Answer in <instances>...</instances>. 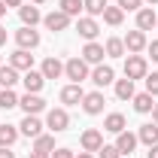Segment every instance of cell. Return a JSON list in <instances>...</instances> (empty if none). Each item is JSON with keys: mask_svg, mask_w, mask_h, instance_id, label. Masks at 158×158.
Instances as JSON below:
<instances>
[{"mask_svg": "<svg viewBox=\"0 0 158 158\" xmlns=\"http://www.w3.org/2000/svg\"><path fill=\"white\" fill-rule=\"evenodd\" d=\"M146 158H158V143H155V146H149V155H146Z\"/></svg>", "mask_w": 158, "mask_h": 158, "instance_id": "cell-40", "label": "cell"}, {"mask_svg": "<svg viewBox=\"0 0 158 158\" xmlns=\"http://www.w3.org/2000/svg\"><path fill=\"white\" fill-rule=\"evenodd\" d=\"M19 106L24 110V116H37V113L46 110V100L40 94H24V98H19Z\"/></svg>", "mask_w": 158, "mask_h": 158, "instance_id": "cell-12", "label": "cell"}, {"mask_svg": "<svg viewBox=\"0 0 158 158\" xmlns=\"http://www.w3.org/2000/svg\"><path fill=\"white\" fill-rule=\"evenodd\" d=\"M103 55H106V52H103V46L91 40V43H85V49H82V55H79V58L85 61V64H94V67H98V64H103Z\"/></svg>", "mask_w": 158, "mask_h": 158, "instance_id": "cell-7", "label": "cell"}, {"mask_svg": "<svg viewBox=\"0 0 158 158\" xmlns=\"http://www.w3.org/2000/svg\"><path fill=\"white\" fill-rule=\"evenodd\" d=\"M152 106H155V100L149 91H143V94H134V110L137 113H152Z\"/></svg>", "mask_w": 158, "mask_h": 158, "instance_id": "cell-27", "label": "cell"}, {"mask_svg": "<svg viewBox=\"0 0 158 158\" xmlns=\"http://www.w3.org/2000/svg\"><path fill=\"white\" fill-rule=\"evenodd\" d=\"M6 6H21V0H3Z\"/></svg>", "mask_w": 158, "mask_h": 158, "instance_id": "cell-44", "label": "cell"}, {"mask_svg": "<svg viewBox=\"0 0 158 158\" xmlns=\"http://www.w3.org/2000/svg\"><path fill=\"white\" fill-rule=\"evenodd\" d=\"M67 125H70V116H67V110H49V116H46V128L49 131H55V134H61V131H67Z\"/></svg>", "mask_w": 158, "mask_h": 158, "instance_id": "cell-3", "label": "cell"}, {"mask_svg": "<svg viewBox=\"0 0 158 158\" xmlns=\"http://www.w3.org/2000/svg\"><path fill=\"white\" fill-rule=\"evenodd\" d=\"M40 73H43L46 79H58L61 73H64V64H61L58 58H46V61H43V67H40Z\"/></svg>", "mask_w": 158, "mask_h": 158, "instance_id": "cell-21", "label": "cell"}, {"mask_svg": "<svg viewBox=\"0 0 158 158\" xmlns=\"http://www.w3.org/2000/svg\"><path fill=\"white\" fill-rule=\"evenodd\" d=\"M9 67H15L19 73L21 70L27 73V70H34V55H31L27 49H15V52L9 55Z\"/></svg>", "mask_w": 158, "mask_h": 158, "instance_id": "cell-6", "label": "cell"}, {"mask_svg": "<svg viewBox=\"0 0 158 158\" xmlns=\"http://www.w3.org/2000/svg\"><path fill=\"white\" fill-rule=\"evenodd\" d=\"M52 149H55V137L52 134H40L34 140V152H52Z\"/></svg>", "mask_w": 158, "mask_h": 158, "instance_id": "cell-30", "label": "cell"}, {"mask_svg": "<svg viewBox=\"0 0 158 158\" xmlns=\"http://www.w3.org/2000/svg\"><path fill=\"white\" fill-rule=\"evenodd\" d=\"M155 27H158V24H155Z\"/></svg>", "mask_w": 158, "mask_h": 158, "instance_id": "cell-48", "label": "cell"}, {"mask_svg": "<svg viewBox=\"0 0 158 158\" xmlns=\"http://www.w3.org/2000/svg\"><path fill=\"white\" fill-rule=\"evenodd\" d=\"M98 158H122V152L116 149V143H113V146H106V143H103V146L98 149Z\"/></svg>", "mask_w": 158, "mask_h": 158, "instance_id": "cell-33", "label": "cell"}, {"mask_svg": "<svg viewBox=\"0 0 158 158\" xmlns=\"http://www.w3.org/2000/svg\"><path fill=\"white\" fill-rule=\"evenodd\" d=\"M15 43H19V49H37L40 46V34L34 27H21V31H15Z\"/></svg>", "mask_w": 158, "mask_h": 158, "instance_id": "cell-14", "label": "cell"}, {"mask_svg": "<svg viewBox=\"0 0 158 158\" xmlns=\"http://www.w3.org/2000/svg\"><path fill=\"white\" fill-rule=\"evenodd\" d=\"M27 158H49V152H34V149H31V155Z\"/></svg>", "mask_w": 158, "mask_h": 158, "instance_id": "cell-39", "label": "cell"}, {"mask_svg": "<svg viewBox=\"0 0 158 158\" xmlns=\"http://www.w3.org/2000/svg\"><path fill=\"white\" fill-rule=\"evenodd\" d=\"M76 158H94V155H91V152H79Z\"/></svg>", "mask_w": 158, "mask_h": 158, "instance_id": "cell-45", "label": "cell"}, {"mask_svg": "<svg viewBox=\"0 0 158 158\" xmlns=\"http://www.w3.org/2000/svg\"><path fill=\"white\" fill-rule=\"evenodd\" d=\"M19 106V94L12 88H0V110H12Z\"/></svg>", "mask_w": 158, "mask_h": 158, "instance_id": "cell-29", "label": "cell"}, {"mask_svg": "<svg viewBox=\"0 0 158 158\" xmlns=\"http://www.w3.org/2000/svg\"><path fill=\"white\" fill-rule=\"evenodd\" d=\"M91 82H94L98 88H106L110 82H116V73H113V67H110V64H98V67L91 70Z\"/></svg>", "mask_w": 158, "mask_h": 158, "instance_id": "cell-10", "label": "cell"}, {"mask_svg": "<svg viewBox=\"0 0 158 158\" xmlns=\"http://www.w3.org/2000/svg\"><path fill=\"white\" fill-rule=\"evenodd\" d=\"M155 24H158L155 9H152V6H140V9H137V31H143V34H146V31H152Z\"/></svg>", "mask_w": 158, "mask_h": 158, "instance_id": "cell-11", "label": "cell"}, {"mask_svg": "<svg viewBox=\"0 0 158 158\" xmlns=\"http://www.w3.org/2000/svg\"><path fill=\"white\" fill-rule=\"evenodd\" d=\"M146 3H152V6H158V0H146Z\"/></svg>", "mask_w": 158, "mask_h": 158, "instance_id": "cell-46", "label": "cell"}, {"mask_svg": "<svg viewBox=\"0 0 158 158\" xmlns=\"http://www.w3.org/2000/svg\"><path fill=\"white\" fill-rule=\"evenodd\" d=\"M64 73H67L70 82H79V85H82V79L91 76V73H88V64H85L82 58H70L67 64H64Z\"/></svg>", "mask_w": 158, "mask_h": 158, "instance_id": "cell-2", "label": "cell"}, {"mask_svg": "<svg viewBox=\"0 0 158 158\" xmlns=\"http://www.w3.org/2000/svg\"><path fill=\"white\" fill-rule=\"evenodd\" d=\"M137 140L146 143V146H155V143H158V125H155V122H152V125H140Z\"/></svg>", "mask_w": 158, "mask_h": 158, "instance_id": "cell-22", "label": "cell"}, {"mask_svg": "<svg viewBox=\"0 0 158 158\" xmlns=\"http://www.w3.org/2000/svg\"><path fill=\"white\" fill-rule=\"evenodd\" d=\"M19 134H21V131L15 128V125H0V146H6V149H9V146L19 140Z\"/></svg>", "mask_w": 158, "mask_h": 158, "instance_id": "cell-25", "label": "cell"}, {"mask_svg": "<svg viewBox=\"0 0 158 158\" xmlns=\"http://www.w3.org/2000/svg\"><path fill=\"white\" fill-rule=\"evenodd\" d=\"M146 73H149V64H146L143 55H128L125 58V76L128 79H146Z\"/></svg>", "mask_w": 158, "mask_h": 158, "instance_id": "cell-1", "label": "cell"}, {"mask_svg": "<svg viewBox=\"0 0 158 158\" xmlns=\"http://www.w3.org/2000/svg\"><path fill=\"white\" fill-rule=\"evenodd\" d=\"M43 24H46L52 34H58V31H67V27H70V15H67V12H61V9H55V12L43 15Z\"/></svg>", "mask_w": 158, "mask_h": 158, "instance_id": "cell-5", "label": "cell"}, {"mask_svg": "<svg viewBox=\"0 0 158 158\" xmlns=\"http://www.w3.org/2000/svg\"><path fill=\"white\" fill-rule=\"evenodd\" d=\"M146 46H149V40H146L143 31H128V37H125V52L128 55H140Z\"/></svg>", "mask_w": 158, "mask_h": 158, "instance_id": "cell-4", "label": "cell"}, {"mask_svg": "<svg viewBox=\"0 0 158 158\" xmlns=\"http://www.w3.org/2000/svg\"><path fill=\"white\" fill-rule=\"evenodd\" d=\"M100 146H103V134H100L98 128L82 131V149H85V152H98Z\"/></svg>", "mask_w": 158, "mask_h": 158, "instance_id": "cell-15", "label": "cell"}, {"mask_svg": "<svg viewBox=\"0 0 158 158\" xmlns=\"http://www.w3.org/2000/svg\"><path fill=\"white\" fill-rule=\"evenodd\" d=\"M103 128H106L110 134H122V131L128 128V122H125V116H122V113H110V116L103 118Z\"/></svg>", "mask_w": 158, "mask_h": 158, "instance_id": "cell-20", "label": "cell"}, {"mask_svg": "<svg viewBox=\"0 0 158 158\" xmlns=\"http://www.w3.org/2000/svg\"><path fill=\"white\" fill-rule=\"evenodd\" d=\"M146 49H149V55H152V61H158V40H152V43H149Z\"/></svg>", "mask_w": 158, "mask_h": 158, "instance_id": "cell-37", "label": "cell"}, {"mask_svg": "<svg viewBox=\"0 0 158 158\" xmlns=\"http://www.w3.org/2000/svg\"><path fill=\"white\" fill-rule=\"evenodd\" d=\"M103 103H106V100H103L100 91H88V94L82 98V110H85L88 116H100V113H103Z\"/></svg>", "mask_w": 158, "mask_h": 158, "instance_id": "cell-9", "label": "cell"}, {"mask_svg": "<svg viewBox=\"0 0 158 158\" xmlns=\"http://www.w3.org/2000/svg\"><path fill=\"white\" fill-rule=\"evenodd\" d=\"M146 91L155 98L158 94V73H146Z\"/></svg>", "mask_w": 158, "mask_h": 158, "instance_id": "cell-34", "label": "cell"}, {"mask_svg": "<svg viewBox=\"0 0 158 158\" xmlns=\"http://www.w3.org/2000/svg\"><path fill=\"white\" fill-rule=\"evenodd\" d=\"M116 149L118 152H122V155H131V152H134V149H137V134H131V131H122V134H116Z\"/></svg>", "mask_w": 158, "mask_h": 158, "instance_id": "cell-16", "label": "cell"}, {"mask_svg": "<svg viewBox=\"0 0 158 158\" xmlns=\"http://www.w3.org/2000/svg\"><path fill=\"white\" fill-rule=\"evenodd\" d=\"M31 3H37V6H40V3H46V0H31Z\"/></svg>", "mask_w": 158, "mask_h": 158, "instance_id": "cell-47", "label": "cell"}, {"mask_svg": "<svg viewBox=\"0 0 158 158\" xmlns=\"http://www.w3.org/2000/svg\"><path fill=\"white\" fill-rule=\"evenodd\" d=\"M19 15H21V24H24V27H34L37 21H43L37 3H24V6H19Z\"/></svg>", "mask_w": 158, "mask_h": 158, "instance_id": "cell-19", "label": "cell"}, {"mask_svg": "<svg viewBox=\"0 0 158 158\" xmlns=\"http://www.w3.org/2000/svg\"><path fill=\"white\" fill-rule=\"evenodd\" d=\"M21 82H24L27 94H40V91H43V85H46V76H43L40 70H27V73L21 76Z\"/></svg>", "mask_w": 158, "mask_h": 158, "instance_id": "cell-13", "label": "cell"}, {"mask_svg": "<svg viewBox=\"0 0 158 158\" xmlns=\"http://www.w3.org/2000/svg\"><path fill=\"white\" fill-rule=\"evenodd\" d=\"M116 98L118 100H134V79H116Z\"/></svg>", "mask_w": 158, "mask_h": 158, "instance_id": "cell-23", "label": "cell"}, {"mask_svg": "<svg viewBox=\"0 0 158 158\" xmlns=\"http://www.w3.org/2000/svg\"><path fill=\"white\" fill-rule=\"evenodd\" d=\"M19 82V70L9 64H0V88H12Z\"/></svg>", "mask_w": 158, "mask_h": 158, "instance_id": "cell-24", "label": "cell"}, {"mask_svg": "<svg viewBox=\"0 0 158 158\" xmlns=\"http://www.w3.org/2000/svg\"><path fill=\"white\" fill-rule=\"evenodd\" d=\"M3 43H6V27L0 24V46H3Z\"/></svg>", "mask_w": 158, "mask_h": 158, "instance_id": "cell-41", "label": "cell"}, {"mask_svg": "<svg viewBox=\"0 0 158 158\" xmlns=\"http://www.w3.org/2000/svg\"><path fill=\"white\" fill-rule=\"evenodd\" d=\"M103 52H106L110 58H122V55H125V40L110 37V40H106V46H103Z\"/></svg>", "mask_w": 158, "mask_h": 158, "instance_id": "cell-26", "label": "cell"}, {"mask_svg": "<svg viewBox=\"0 0 158 158\" xmlns=\"http://www.w3.org/2000/svg\"><path fill=\"white\" fill-rule=\"evenodd\" d=\"M0 158H15V155H12V152H9L6 146H0Z\"/></svg>", "mask_w": 158, "mask_h": 158, "instance_id": "cell-38", "label": "cell"}, {"mask_svg": "<svg viewBox=\"0 0 158 158\" xmlns=\"http://www.w3.org/2000/svg\"><path fill=\"white\" fill-rule=\"evenodd\" d=\"M19 131L24 134V137H34V140H37L40 134H43V122H40L37 116H24V118H21V125H19Z\"/></svg>", "mask_w": 158, "mask_h": 158, "instance_id": "cell-18", "label": "cell"}, {"mask_svg": "<svg viewBox=\"0 0 158 158\" xmlns=\"http://www.w3.org/2000/svg\"><path fill=\"white\" fill-rule=\"evenodd\" d=\"M61 12H67L70 19L82 12V0H61Z\"/></svg>", "mask_w": 158, "mask_h": 158, "instance_id": "cell-32", "label": "cell"}, {"mask_svg": "<svg viewBox=\"0 0 158 158\" xmlns=\"http://www.w3.org/2000/svg\"><path fill=\"white\" fill-rule=\"evenodd\" d=\"M6 9H9V6H6V3H3V0H0V19H3V15H6Z\"/></svg>", "mask_w": 158, "mask_h": 158, "instance_id": "cell-43", "label": "cell"}, {"mask_svg": "<svg viewBox=\"0 0 158 158\" xmlns=\"http://www.w3.org/2000/svg\"><path fill=\"white\" fill-rule=\"evenodd\" d=\"M106 6H110L106 0H82V9H85L88 15H103Z\"/></svg>", "mask_w": 158, "mask_h": 158, "instance_id": "cell-31", "label": "cell"}, {"mask_svg": "<svg viewBox=\"0 0 158 158\" xmlns=\"http://www.w3.org/2000/svg\"><path fill=\"white\" fill-rule=\"evenodd\" d=\"M122 19H125V9H122V6H106V9H103V21H106V24L118 27Z\"/></svg>", "mask_w": 158, "mask_h": 158, "instance_id": "cell-28", "label": "cell"}, {"mask_svg": "<svg viewBox=\"0 0 158 158\" xmlns=\"http://www.w3.org/2000/svg\"><path fill=\"white\" fill-rule=\"evenodd\" d=\"M116 6H122V9H128V12H131V9H140V6H143V0H118Z\"/></svg>", "mask_w": 158, "mask_h": 158, "instance_id": "cell-35", "label": "cell"}, {"mask_svg": "<svg viewBox=\"0 0 158 158\" xmlns=\"http://www.w3.org/2000/svg\"><path fill=\"white\" fill-rule=\"evenodd\" d=\"M152 122H155V125H158V103H155V106H152Z\"/></svg>", "mask_w": 158, "mask_h": 158, "instance_id": "cell-42", "label": "cell"}, {"mask_svg": "<svg viewBox=\"0 0 158 158\" xmlns=\"http://www.w3.org/2000/svg\"><path fill=\"white\" fill-rule=\"evenodd\" d=\"M82 98H85V91H82V85H79V82H70V85H64V88H61V103H67V106L82 103Z\"/></svg>", "mask_w": 158, "mask_h": 158, "instance_id": "cell-8", "label": "cell"}, {"mask_svg": "<svg viewBox=\"0 0 158 158\" xmlns=\"http://www.w3.org/2000/svg\"><path fill=\"white\" fill-rule=\"evenodd\" d=\"M76 31H79V37H85L88 43H91V40H94V37L100 34L98 21L91 19V15H85V19H79V21H76Z\"/></svg>", "mask_w": 158, "mask_h": 158, "instance_id": "cell-17", "label": "cell"}, {"mask_svg": "<svg viewBox=\"0 0 158 158\" xmlns=\"http://www.w3.org/2000/svg\"><path fill=\"white\" fill-rule=\"evenodd\" d=\"M49 158H76V155H73L70 149H64V146H61V149H55V152H52Z\"/></svg>", "mask_w": 158, "mask_h": 158, "instance_id": "cell-36", "label": "cell"}]
</instances>
